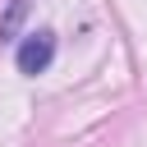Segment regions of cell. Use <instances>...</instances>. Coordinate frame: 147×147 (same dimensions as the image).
Returning <instances> with one entry per match:
<instances>
[{
	"label": "cell",
	"mask_w": 147,
	"mask_h": 147,
	"mask_svg": "<svg viewBox=\"0 0 147 147\" xmlns=\"http://www.w3.org/2000/svg\"><path fill=\"white\" fill-rule=\"evenodd\" d=\"M51 60H55V37H51V32H28V37H23V46L14 51L18 74H41Z\"/></svg>",
	"instance_id": "6da1fadb"
},
{
	"label": "cell",
	"mask_w": 147,
	"mask_h": 147,
	"mask_svg": "<svg viewBox=\"0 0 147 147\" xmlns=\"http://www.w3.org/2000/svg\"><path fill=\"white\" fill-rule=\"evenodd\" d=\"M28 9H32V0H9V9L0 14V41H14V37H18V28H23Z\"/></svg>",
	"instance_id": "7a4b0ae2"
}]
</instances>
